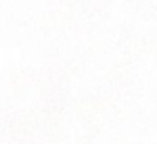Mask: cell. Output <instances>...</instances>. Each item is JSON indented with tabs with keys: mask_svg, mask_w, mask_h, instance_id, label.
<instances>
[]
</instances>
